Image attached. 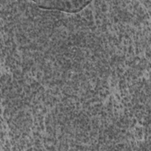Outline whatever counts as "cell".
Returning a JSON list of instances; mask_svg holds the SVG:
<instances>
[{"mask_svg": "<svg viewBox=\"0 0 151 151\" xmlns=\"http://www.w3.org/2000/svg\"><path fill=\"white\" fill-rule=\"evenodd\" d=\"M40 8L46 10H58L66 13H78L83 11L91 1H34Z\"/></svg>", "mask_w": 151, "mask_h": 151, "instance_id": "cell-1", "label": "cell"}]
</instances>
